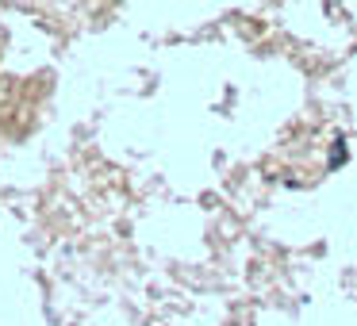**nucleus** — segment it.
<instances>
[{
    "mask_svg": "<svg viewBox=\"0 0 357 326\" xmlns=\"http://www.w3.org/2000/svg\"><path fill=\"white\" fill-rule=\"evenodd\" d=\"M346 162V142H334V150H331V157H326V169H338V165Z\"/></svg>",
    "mask_w": 357,
    "mask_h": 326,
    "instance_id": "1",
    "label": "nucleus"
}]
</instances>
